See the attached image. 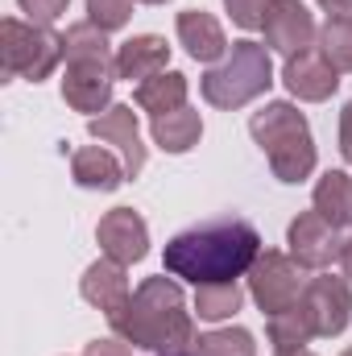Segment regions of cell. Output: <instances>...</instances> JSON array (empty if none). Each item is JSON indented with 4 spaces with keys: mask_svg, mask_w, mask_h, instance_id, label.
Masks as SVG:
<instances>
[{
    "mask_svg": "<svg viewBox=\"0 0 352 356\" xmlns=\"http://www.w3.org/2000/svg\"><path fill=\"white\" fill-rule=\"evenodd\" d=\"M340 154H344V162L352 166V99L344 104V112H340Z\"/></svg>",
    "mask_w": 352,
    "mask_h": 356,
    "instance_id": "cell-30",
    "label": "cell"
},
{
    "mask_svg": "<svg viewBox=\"0 0 352 356\" xmlns=\"http://www.w3.org/2000/svg\"><path fill=\"white\" fill-rule=\"evenodd\" d=\"M303 311H307L315 336H323V340L340 336V332L349 327V319H352V286H349V277H336V273H319V277H311L307 290H303Z\"/></svg>",
    "mask_w": 352,
    "mask_h": 356,
    "instance_id": "cell-7",
    "label": "cell"
},
{
    "mask_svg": "<svg viewBox=\"0 0 352 356\" xmlns=\"http://www.w3.org/2000/svg\"><path fill=\"white\" fill-rule=\"evenodd\" d=\"M133 99H137V108H141V112H150V116L175 112V108L186 104V75H178V71H162V75H154V79L137 83Z\"/></svg>",
    "mask_w": 352,
    "mask_h": 356,
    "instance_id": "cell-20",
    "label": "cell"
},
{
    "mask_svg": "<svg viewBox=\"0 0 352 356\" xmlns=\"http://www.w3.org/2000/svg\"><path fill=\"white\" fill-rule=\"evenodd\" d=\"M195 356H257V344H253V332L245 327H220L199 336Z\"/></svg>",
    "mask_w": 352,
    "mask_h": 356,
    "instance_id": "cell-25",
    "label": "cell"
},
{
    "mask_svg": "<svg viewBox=\"0 0 352 356\" xmlns=\"http://www.w3.org/2000/svg\"><path fill=\"white\" fill-rule=\"evenodd\" d=\"M273 83V63H269V46L262 42H232V50L203 75V99L211 108H245L249 99L265 95Z\"/></svg>",
    "mask_w": 352,
    "mask_h": 356,
    "instance_id": "cell-4",
    "label": "cell"
},
{
    "mask_svg": "<svg viewBox=\"0 0 352 356\" xmlns=\"http://www.w3.org/2000/svg\"><path fill=\"white\" fill-rule=\"evenodd\" d=\"M71 178L83 186V191H116L125 182V162H116L112 149H99V145H83L71 154Z\"/></svg>",
    "mask_w": 352,
    "mask_h": 356,
    "instance_id": "cell-17",
    "label": "cell"
},
{
    "mask_svg": "<svg viewBox=\"0 0 352 356\" xmlns=\"http://www.w3.org/2000/svg\"><path fill=\"white\" fill-rule=\"evenodd\" d=\"M315 211L336 224V228H352V175L349 170H328V175L315 182V195H311Z\"/></svg>",
    "mask_w": 352,
    "mask_h": 356,
    "instance_id": "cell-19",
    "label": "cell"
},
{
    "mask_svg": "<svg viewBox=\"0 0 352 356\" xmlns=\"http://www.w3.org/2000/svg\"><path fill=\"white\" fill-rule=\"evenodd\" d=\"M257 257H262V232L241 216H220L178 232L162 253V266L170 277H182L191 286H216L249 277Z\"/></svg>",
    "mask_w": 352,
    "mask_h": 356,
    "instance_id": "cell-1",
    "label": "cell"
},
{
    "mask_svg": "<svg viewBox=\"0 0 352 356\" xmlns=\"http://www.w3.org/2000/svg\"><path fill=\"white\" fill-rule=\"evenodd\" d=\"M262 29H265V46L278 50V54H298V50L315 46V38H319V25H315V17L307 13L303 0H273Z\"/></svg>",
    "mask_w": 352,
    "mask_h": 356,
    "instance_id": "cell-13",
    "label": "cell"
},
{
    "mask_svg": "<svg viewBox=\"0 0 352 356\" xmlns=\"http://www.w3.org/2000/svg\"><path fill=\"white\" fill-rule=\"evenodd\" d=\"M311 340H315V327H311L303 302L290 307V311H282V315H269V344H273V353L278 356L303 353Z\"/></svg>",
    "mask_w": 352,
    "mask_h": 356,
    "instance_id": "cell-21",
    "label": "cell"
},
{
    "mask_svg": "<svg viewBox=\"0 0 352 356\" xmlns=\"http://www.w3.org/2000/svg\"><path fill=\"white\" fill-rule=\"evenodd\" d=\"M319 8L328 17H352V0H319Z\"/></svg>",
    "mask_w": 352,
    "mask_h": 356,
    "instance_id": "cell-31",
    "label": "cell"
},
{
    "mask_svg": "<svg viewBox=\"0 0 352 356\" xmlns=\"http://www.w3.org/2000/svg\"><path fill=\"white\" fill-rule=\"evenodd\" d=\"M95 241L104 249V257L120 261V266H137L150 253V228L133 207H112L99 216L95 224Z\"/></svg>",
    "mask_w": 352,
    "mask_h": 356,
    "instance_id": "cell-11",
    "label": "cell"
},
{
    "mask_svg": "<svg viewBox=\"0 0 352 356\" xmlns=\"http://www.w3.org/2000/svg\"><path fill=\"white\" fill-rule=\"evenodd\" d=\"M129 17H133V0H88V21L99 25L104 33L125 29Z\"/></svg>",
    "mask_w": 352,
    "mask_h": 356,
    "instance_id": "cell-26",
    "label": "cell"
},
{
    "mask_svg": "<svg viewBox=\"0 0 352 356\" xmlns=\"http://www.w3.org/2000/svg\"><path fill=\"white\" fill-rule=\"evenodd\" d=\"M340 356H352V348H344V353H340Z\"/></svg>",
    "mask_w": 352,
    "mask_h": 356,
    "instance_id": "cell-35",
    "label": "cell"
},
{
    "mask_svg": "<svg viewBox=\"0 0 352 356\" xmlns=\"http://www.w3.org/2000/svg\"><path fill=\"white\" fill-rule=\"evenodd\" d=\"M340 269H344V277L352 282V236L344 241V249H340Z\"/></svg>",
    "mask_w": 352,
    "mask_h": 356,
    "instance_id": "cell-32",
    "label": "cell"
},
{
    "mask_svg": "<svg viewBox=\"0 0 352 356\" xmlns=\"http://www.w3.org/2000/svg\"><path fill=\"white\" fill-rule=\"evenodd\" d=\"M83 356H133L129 348V340H120V336H108V340H91Z\"/></svg>",
    "mask_w": 352,
    "mask_h": 356,
    "instance_id": "cell-29",
    "label": "cell"
},
{
    "mask_svg": "<svg viewBox=\"0 0 352 356\" xmlns=\"http://www.w3.org/2000/svg\"><path fill=\"white\" fill-rule=\"evenodd\" d=\"M319 50L332 58L336 71H352V17H328L319 25Z\"/></svg>",
    "mask_w": 352,
    "mask_h": 356,
    "instance_id": "cell-24",
    "label": "cell"
},
{
    "mask_svg": "<svg viewBox=\"0 0 352 356\" xmlns=\"http://www.w3.org/2000/svg\"><path fill=\"white\" fill-rule=\"evenodd\" d=\"M17 4H21V13H29L33 25H54V21L67 13L71 0H17Z\"/></svg>",
    "mask_w": 352,
    "mask_h": 356,
    "instance_id": "cell-28",
    "label": "cell"
},
{
    "mask_svg": "<svg viewBox=\"0 0 352 356\" xmlns=\"http://www.w3.org/2000/svg\"><path fill=\"white\" fill-rule=\"evenodd\" d=\"M0 63H4L8 79L42 83L63 63V33H54L50 25L4 17L0 21Z\"/></svg>",
    "mask_w": 352,
    "mask_h": 356,
    "instance_id": "cell-5",
    "label": "cell"
},
{
    "mask_svg": "<svg viewBox=\"0 0 352 356\" xmlns=\"http://www.w3.org/2000/svg\"><path fill=\"white\" fill-rule=\"evenodd\" d=\"M112 79H116V58H79V63H67L63 99L75 112H88V120L91 116H104L112 108Z\"/></svg>",
    "mask_w": 352,
    "mask_h": 356,
    "instance_id": "cell-8",
    "label": "cell"
},
{
    "mask_svg": "<svg viewBox=\"0 0 352 356\" xmlns=\"http://www.w3.org/2000/svg\"><path fill=\"white\" fill-rule=\"evenodd\" d=\"M282 83H286V91L294 99H303V104H323V99H332L336 88H340V71L332 67V58L319 46H307L298 54H286Z\"/></svg>",
    "mask_w": 352,
    "mask_h": 356,
    "instance_id": "cell-10",
    "label": "cell"
},
{
    "mask_svg": "<svg viewBox=\"0 0 352 356\" xmlns=\"http://www.w3.org/2000/svg\"><path fill=\"white\" fill-rule=\"evenodd\" d=\"M303 266L290 257V253H278V249H262V257L249 269V294L253 302L262 307L265 315H282L290 307L303 302Z\"/></svg>",
    "mask_w": 352,
    "mask_h": 356,
    "instance_id": "cell-6",
    "label": "cell"
},
{
    "mask_svg": "<svg viewBox=\"0 0 352 356\" xmlns=\"http://www.w3.org/2000/svg\"><path fill=\"white\" fill-rule=\"evenodd\" d=\"M88 133L95 137V141L116 145V154H120L125 175L129 178H137L141 170H145V145H141V129H137V112H133V104H112L104 116H91Z\"/></svg>",
    "mask_w": 352,
    "mask_h": 356,
    "instance_id": "cell-12",
    "label": "cell"
},
{
    "mask_svg": "<svg viewBox=\"0 0 352 356\" xmlns=\"http://www.w3.org/2000/svg\"><path fill=\"white\" fill-rule=\"evenodd\" d=\"M290 356H315V353H307V348H303V353H290Z\"/></svg>",
    "mask_w": 352,
    "mask_h": 356,
    "instance_id": "cell-34",
    "label": "cell"
},
{
    "mask_svg": "<svg viewBox=\"0 0 352 356\" xmlns=\"http://www.w3.org/2000/svg\"><path fill=\"white\" fill-rule=\"evenodd\" d=\"M286 245H290V257L303 269H328L332 261H340V228L328 224L315 207L311 211H298L286 228Z\"/></svg>",
    "mask_w": 352,
    "mask_h": 356,
    "instance_id": "cell-9",
    "label": "cell"
},
{
    "mask_svg": "<svg viewBox=\"0 0 352 356\" xmlns=\"http://www.w3.org/2000/svg\"><path fill=\"white\" fill-rule=\"evenodd\" d=\"M108 323L120 340H129L133 348H145L154 356H195V344H199L182 286L166 273L145 277L133 290L129 307L120 315H112Z\"/></svg>",
    "mask_w": 352,
    "mask_h": 356,
    "instance_id": "cell-2",
    "label": "cell"
},
{
    "mask_svg": "<svg viewBox=\"0 0 352 356\" xmlns=\"http://www.w3.org/2000/svg\"><path fill=\"white\" fill-rule=\"evenodd\" d=\"M129 266H120V261H112V257H99V261H91L83 269V282H79V294L88 298L95 311H104L108 319L112 315H120L125 307H129V298H133V290H129Z\"/></svg>",
    "mask_w": 352,
    "mask_h": 356,
    "instance_id": "cell-14",
    "label": "cell"
},
{
    "mask_svg": "<svg viewBox=\"0 0 352 356\" xmlns=\"http://www.w3.org/2000/svg\"><path fill=\"white\" fill-rule=\"evenodd\" d=\"M170 67V46H166V38H158V33H137V38H129L120 50H116V79H154V75H162Z\"/></svg>",
    "mask_w": 352,
    "mask_h": 356,
    "instance_id": "cell-16",
    "label": "cell"
},
{
    "mask_svg": "<svg viewBox=\"0 0 352 356\" xmlns=\"http://www.w3.org/2000/svg\"><path fill=\"white\" fill-rule=\"evenodd\" d=\"M224 8H228L232 25H241V29H262L265 13L273 8V0H224Z\"/></svg>",
    "mask_w": 352,
    "mask_h": 356,
    "instance_id": "cell-27",
    "label": "cell"
},
{
    "mask_svg": "<svg viewBox=\"0 0 352 356\" xmlns=\"http://www.w3.org/2000/svg\"><path fill=\"white\" fill-rule=\"evenodd\" d=\"M141 4H166V0H141Z\"/></svg>",
    "mask_w": 352,
    "mask_h": 356,
    "instance_id": "cell-33",
    "label": "cell"
},
{
    "mask_svg": "<svg viewBox=\"0 0 352 356\" xmlns=\"http://www.w3.org/2000/svg\"><path fill=\"white\" fill-rule=\"evenodd\" d=\"M245 302V290L237 282H216V286H195V315L207 323L232 319Z\"/></svg>",
    "mask_w": 352,
    "mask_h": 356,
    "instance_id": "cell-22",
    "label": "cell"
},
{
    "mask_svg": "<svg viewBox=\"0 0 352 356\" xmlns=\"http://www.w3.org/2000/svg\"><path fill=\"white\" fill-rule=\"evenodd\" d=\"M178 42L186 46V54L195 58V63H220L232 46H228V38H224V25L211 17V13H203V8H186V13H178Z\"/></svg>",
    "mask_w": 352,
    "mask_h": 356,
    "instance_id": "cell-15",
    "label": "cell"
},
{
    "mask_svg": "<svg viewBox=\"0 0 352 356\" xmlns=\"http://www.w3.org/2000/svg\"><path fill=\"white\" fill-rule=\"evenodd\" d=\"M249 133L265 149L269 170H273L278 182H303V178H311V170H315V141H311L307 116L294 104H286V99L265 104L262 112H253Z\"/></svg>",
    "mask_w": 352,
    "mask_h": 356,
    "instance_id": "cell-3",
    "label": "cell"
},
{
    "mask_svg": "<svg viewBox=\"0 0 352 356\" xmlns=\"http://www.w3.org/2000/svg\"><path fill=\"white\" fill-rule=\"evenodd\" d=\"M79 58H112L108 33L91 21H79L63 33V63H79Z\"/></svg>",
    "mask_w": 352,
    "mask_h": 356,
    "instance_id": "cell-23",
    "label": "cell"
},
{
    "mask_svg": "<svg viewBox=\"0 0 352 356\" xmlns=\"http://www.w3.org/2000/svg\"><path fill=\"white\" fill-rule=\"evenodd\" d=\"M150 133H154V141H158L166 154H191V149L199 145V137H203V116L182 104L175 112L154 116V120H150Z\"/></svg>",
    "mask_w": 352,
    "mask_h": 356,
    "instance_id": "cell-18",
    "label": "cell"
}]
</instances>
